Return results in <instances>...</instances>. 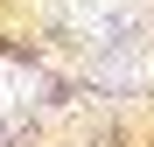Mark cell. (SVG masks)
Returning a JSON list of instances; mask_svg holds the SVG:
<instances>
[{
    "label": "cell",
    "instance_id": "1",
    "mask_svg": "<svg viewBox=\"0 0 154 147\" xmlns=\"http://www.w3.org/2000/svg\"><path fill=\"white\" fill-rule=\"evenodd\" d=\"M35 70H21L14 56H0V105H7V112H21V105H35Z\"/></svg>",
    "mask_w": 154,
    "mask_h": 147
}]
</instances>
